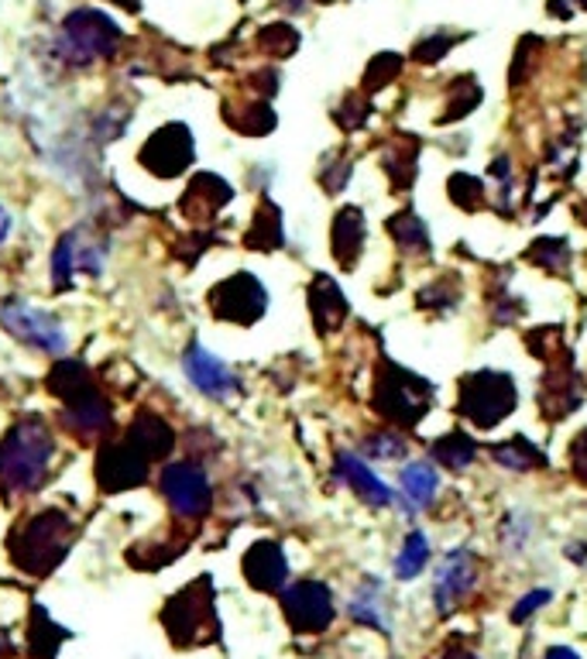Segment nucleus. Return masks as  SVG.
Here are the masks:
<instances>
[{
	"mask_svg": "<svg viewBox=\"0 0 587 659\" xmlns=\"http://www.w3.org/2000/svg\"><path fill=\"white\" fill-rule=\"evenodd\" d=\"M55 444L46 420L28 415L8 430V436L0 439V488L8 495H28L35 492L49 471V457Z\"/></svg>",
	"mask_w": 587,
	"mask_h": 659,
	"instance_id": "f257e3e1",
	"label": "nucleus"
},
{
	"mask_svg": "<svg viewBox=\"0 0 587 659\" xmlns=\"http://www.w3.org/2000/svg\"><path fill=\"white\" fill-rule=\"evenodd\" d=\"M49 391H55L65 406V423L76 433H100L111 426V406L97 391L90 371L83 361L65 358L52 368L49 375Z\"/></svg>",
	"mask_w": 587,
	"mask_h": 659,
	"instance_id": "f03ea898",
	"label": "nucleus"
},
{
	"mask_svg": "<svg viewBox=\"0 0 587 659\" xmlns=\"http://www.w3.org/2000/svg\"><path fill=\"white\" fill-rule=\"evenodd\" d=\"M519 402L515 382L505 371H474L461 382V391H457V412L471 420L477 430H491L512 415Z\"/></svg>",
	"mask_w": 587,
	"mask_h": 659,
	"instance_id": "7ed1b4c3",
	"label": "nucleus"
},
{
	"mask_svg": "<svg viewBox=\"0 0 587 659\" xmlns=\"http://www.w3.org/2000/svg\"><path fill=\"white\" fill-rule=\"evenodd\" d=\"M433 402V385L420 375H412L405 368L396 364H382L378 378H375V409L385 415V420L399 423V426H412L420 423L426 409Z\"/></svg>",
	"mask_w": 587,
	"mask_h": 659,
	"instance_id": "20e7f679",
	"label": "nucleus"
},
{
	"mask_svg": "<svg viewBox=\"0 0 587 659\" xmlns=\"http://www.w3.org/2000/svg\"><path fill=\"white\" fill-rule=\"evenodd\" d=\"M65 543H70V519L49 509L25 522V530L14 543V563L28 574H49L65 557Z\"/></svg>",
	"mask_w": 587,
	"mask_h": 659,
	"instance_id": "39448f33",
	"label": "nucleus"
},
{
	"mask_svg": "<svg viewBox=\"0 0 587 659\" xmlns=\"http://www.w3.org/2000/svg\"><path fill=\"white\" fill-rule=\"evenodd\" d=\"M117 41H121L117 25L93 8H83V11L70 14L62 25V52L73 62H93L103 55H114Z\"/></svg>",
	"mask_w": 587,
	"mask_h": 659,
	"instance_id": "423d86ee",
	"label": "nucleus"
},
{
	"mask_svg": "<svg viewBox=\"0 0 587 659\" xmlns=\"http://www.w3.org/2000/svg\"><path fill=\"white\" fill-rule=\"evenodd\" d=\"M0 323H4L11 337H17L21 344H28L35 350H46V355H62V350L70 347L62 323L25 299H8L0 306Z\"/></svg>",
	"mask_w": 587,
	"mask_h": 659,
	"instance_id": "0eeeda50",
	"label": "nucleus"
},
{
	"mask_svg": "<svg viewBox=\"0 0 587 659\" xmlns=\"http://www.w3.org/2000/svg\"><path fill=\"white\" fill-rule=\"evenodd\" d=\"M210 310H213L216 320H224V323L251 326V323H258L261 316H265L268 293L251 272H237V275L224 278L210 293Z\"/></svg>",
	"mask_w": 587,
	"mask_h": 659,
	"instance_id": "6e6552de",
	"label": "nucleus"
},
{
	"mask_svg": "<svg viewBox=\"0 0 587 659\" xmlns=\"http://www.w3.org/2000/svg\"><path fill=\"white\" fill-rule=\"evenodd\" d=\"M159 488H162L165 501L172 505V512L183 519H203L213 505V488H210L207 471L200 464H189V460L162 468Z\"/></svg>",
	"mask_w": 587,
	"mask_h": 659,
	"instance_id": "1a4fd4ad",
	"label": "nucleus"
},
{
	"mask_svg": "<svg viewBox=\"0 0 587 659\" xmlns=\"http://www.w3.org/2000/svg\"><path fill=\"white\" fill-rule=\"evenodd\" d=\"M192 159H196V141L186 124L159 127L138 151V162L151 175H159V179H176V175H183L192 165Z\"/></svg>",
	"mask_w": 587,
	"mask_h": 659,
	"instance_id": "9d476101",
	"label": "nucleus"
},
{
	"mask_svg": "<svg viewBox=\"0 0 587 659\" xmlns=\"http://www.w3.org/2000/svg\"><path fill=\"white\" fill-rule=\"evenodd\" d=\"M103 258H107V248H103V240L93 231H79V227L65 231L59 237L55 251H52V282H55V289H65L70 278H76L79 272L100 275Z\"/></svg>",
	"mask_w": 587,
	"mask_h": 659,
	"instance_id": "9b49d317",
	"label": "nucleus"
},
{
	"mask_svg": "<svg viewBox=\"0 0 587 659\" xmlns=\"http://www.w3.org/2000/svg\"><path fill=\"white\" fill-rule=\"evenodd\" d=\"M213 622V590L210 581H196L192 587H186L183 595H176L165 608V625L168 635L176 646H189V643H200V635L207 625Z\"/></svg>",
	"mask_w": 587,
	"mask_h": 659,
	"instance_id": "f8f14e48",
	"label": "nucleus"
},
{
	"mask_svg": "<svg viewBox=\"0 0 587 659\" xmlns=\"http://www.w3.org/2000/svg\"><path fill=\"white\" fill-rule=\"evenodd\" d=\"M282 611L296 632H323L334 622L330 587L320 581H299L282 590Z\"/></svg>",
	"mask_w": 587,
	"mask_h": 659,
	"instance_id": "ddd939ff",
	"label": "nucleus"
},
{
	"mask_svg": "<svg viewBox=\"0 0 587 659\" xmlns=\"http://www.w3.org/2000/svg\"><path fill=\"white\" fill-rule=\"evenodd\" d=\"M148 464L151 460L141 457L135 447L127 444H107L97 453V485L103 492H127L148 481Z\"/></svg>",
	"mask_w": 587,
	"mask_h": 659,
	"instance_id": "4468645a",
	"label": "nucleus"
},
{
	"mask_svg": "<svg viewBox=\"0 0 587 659\" xmlns=\"http://www.w3.org/2000/svg\"><path fill=\"white\" fill-rule=\"evenodd\" d=\"M183 371L186 378L196 391H203L207 399H227V395L237 391V378L234 371L216 358L210 355V350L203 344H189L186 355H183Z\"/></svg>",
	"mask_w": 587,
	"mask_h": 659,
	"instance_id": "2eb2a0df",
	"label": "nucleus"
},
{
	"mask_svg": "<svg viewBox=\"0 0 587 659\" xmlns=\"http://www.w3.org/2000/svg\"><path fill=\"white\" fill-rule=\"evenodd\" d=\"M477 584V563L467 554L464 546L450 549L444 557V563L437 567V581H433V598H437V608L447 614L457 608V601L467 598Z\"/></svg>",
	"mask_w": 587,
	"mask_h": 659,
	"instance_id": "dca6fc26",
	"label": "nucleus"
},
{
	"mask_svg": "<svg viewBox=\"0 0 587 659\" xmlns=\"http://www.w3.org/2000/svg\"><path fill=\"white\" fill-rule=\"evenodd\" d=\"M245 577L258 590H282L289 581V563L278 543H254L245 554Z\"/></svg>",
	"mask_w": 587,
	"mask_h": 659,
	"instance_id": "f3484780",
	"label": "nucleus"
},
{
	"mask_svg": "<svg viewBox=\"0 0 587 659\" xmlns=\"http://www.w3.org/2000/svg\"><path fill=\"white\" fill-rule=\"evenodd\" d=\"M127 444L148 460H162L176 447V433L155 412H138L135 423L127 426Z\"/></svg>",
	"mask_w": 587,
	"mask_h": 659,
	"instance_id": "a211bd4d",
	"label": "nucleus"
},
{
	"mask_svg": "<svg viewBox=\"0 0 587 659\" xmlns=\"http://www.w3.org/2000/svg\"><path fill=\"white\" fill-rule=\"evenodd\" d=\"M337 477L344 481L347 488H354L367 505H391V501H396V495H391V488L385 485V481L354 453H337Z\"/></svg>",
	"mask_w": 587,
	"mask_h": 659,
	"instance_id": "6ab92c4d",
	"label": "nucleus"
},
{
	"mask_svg": "<svg viewBox=\"0 0 587 659\" xmlns=\"http://www.w3.org/2000/svg\"><path fill=\"white\" fill-rule=\"evenodd\" d=\"M310 313L320 326V334H334L347 316V299L340 285L330 275H316L310 285Z\"/></svg>",
	"mask_w": 587,
	"mask_h": 659,
	"instance_id": "aec40b11",
	"label": "nucleus"
},
{
	"mask_svg": "<svg viewBox=\"0 0 587 659\" xmlns=\"http://www.w3.org/2000/svg\"><path fill=\"white\" fill-rule=\"evenodd\" d=\"M230 196H234V189L224 179H216V175H210V172H200L189 183L186 196H183V210L189 216L207 220V216H213L216 210H221L224 203H230Z\"/></svg>",
	"mask_w": 587,
	"mask_h": 659,
	"instance_id": "412c9836",
	"label": "nucleus"
},
{
	"mask_svg": "<svg viewBox=\"0 0 587 659\" xmlns=\"http://www.w3.org/2000/svg\"><path fill=\"white\" fill-rule=\"evenodd\" d=\"M361 245H364V220H361V210L358 207H347L337 213L334 220V254L344 269H351L358 254H361Z\"/></svg>",
	"mask_w": 587,
	"mask_h": 659,
	"instance_id": "4be33fe9",
	"label": "nucleus"
},
{
	"mask_svg": "<svg viewBox=\"0 0 587 659\" xmlns=\"http://www.w3.org/2000/svg\"><path fill=\"white\" fill-rule=\"evenodd\" d=\"M433 498H437V471H433L429 464H409L402 468V495L399 501L405 505V509L412 512H423L433 505Z\"/></svg>",
	"mask_w": 587,
	"mask_h": 659,
	"instance_id": "5701e85b",
	"label": "nucleus"
},
{
	"mask_svg": "<svg viewBox=\"0 0 587 659\" xmlns=\"http://www.w3.org/2000/svg\"><path fill=\"white\" fill-rule=\"evenodd\" d=\"M278 207L275 203H261L258 213H254V227L248 231V248L254 251H275L282 245V220H278Z\"/></svg>",
	"mask_w": 587,
	"mask_h": 659,
	"instance_id": "b1692460",
	"label": "nucleus"
},
{
	"mask_svg": "<svg viewBox=\"0 0 587 659\" xmlns=\"http://www.w3.org/2000/svg\"><path fill=\"white\" fill-rule=\"evenodd\" d=\"M491 457L502 468H509V471H533V468L547 464V460H542V453L529 444L526 436H512V439H505V444L491 447Z\"/></svg>",
	"mask_w": 587,
	"mask_h": 659,
	"instance_id": "393cba45",
	"label": "nucleus"
},
{
	"mask_svg": "<svg viewBox=\"0 0 587 659\" xmlns=\"http://www.w3.org/2000/svg\"><path fill=\"white\" fill-rule=\"evenodd\" d=\"M388 234L396 237V245L399 248H405V251H429V234H426V224L423 220L412 213V210H405V213H396L388 220Z\"/></svg>",
	"mask_w": 587,
	"mask_h": 659,
	"instance_id": "a878e982",
	"label": "nucleus"
},
{
	"mask_svg": "<svg viewBox=\"0 0 587 659\" xmlns=\"http://www.w3.org/2000/svg\"><path fill=\"white\" fill-rule=\"evenodd\" d=\"M426 560H429V539H426L420 530H412V533L405 536L402 549H399V557H396V577H399V581L420 577L423 567H426Z\"/></svg>",
	"mask_w": 587,
	"mask_h": 659,
	"instance_id": "bb28decb",
	"label": "nucleus"
},
{
	"mask_svg": "<svg viewBox=\"0 0 587 659\" xmlns=\"http://www.w3.org/2000/svg\"><path fill=\"white\" fill-rule=\"evenodd\" d=\"M477 447L474 439H467L464 433H450V436H440L437 447H433V460H440L444 468H453V471H464L471 468Z\"/></svg>",
	"mask_w": 587,
	"mask_h": 659,
	"instance_id": "cd10ccee",
	"label": "nucleus"
},
{
	"mask_svg": "<svg viewBox=\"0 0 587 659\" xmlns=\"http://www.w3.org/2000/svg\"><path fill=\"white\" fill-rule=\"evenodd\" d=\"M378 608H382V584H378V581H364L361 590L351 598V608H347V611H351L358 622L385 632V619H382Z\"/></svg>",
	"mask_w": 587,
	"mask_h": 659,
	"instance_id": "c85d7f7f",
	"label": "nucleus"
},
{
	"mask_svg": "<svg viewBox=\"0 0 587 659\" xmlns=\"http://www.w3.org/2000/svg\"><path fill=\"white\" fill-rule=\"evenodd\" d=\"M526 258L533 261V265H539V269L560 272V269H567L571 248H567V240H560V237H542V240H536V245L529 248Z\"/></svg>",
	"mask_w": 587,
	"mask_h": 659,
	"instance_id": "c756f323",
	"label": "nucleus"
},
{
	"mask_svg": "<svg viewBox=\"0 0 587 659\" xmlns=\"http://www.w3.org/2000/svg\"><path fill=\"white\" fill-rule=\"evenodd\" d=\"M364 450L372 453V457H385V460H396V457H402L405 453V444L399 436H391V433H378V436H367V444H364Z\"/></svg>",
	"mask_w": 587,
	"mask_h": 659,
	"instance_id": "7c9ffc66",
	"label": "nucleus"
},
{
	"mask_svg": "<svg viewBox=\"0 0 587 659\" xmlns=\"http://www.w3.org/2000/svg\"><path fill=\"white\" fill-rule=\"evenodd\" d=\"M391 73H399V59H396V55H382V59L372 65V70L364 73V86L372 83L375 90H378V86H385V83L391 79Z\"/></svg>",
	"mask_w": 587,
	"mask_h": 659,
	"instance_id": "2f4dec72",
	"label": "nucleus"
},
{
	"mask_svg": "<svg viewBox=\"0 0 587 659\" xmlns=\"http://www.w3.org/2000/svg\"><path fill=\"white\" fill-rule=\"evenodd\" d=\"M550 598H553L550 590H533V595H526V598H522V601H519V608L512 611V622H526L529 614H533V611H539V608L547 605Z\"/></svg>",
	"mask_w": 587,
	"mask_h": 659,
	"instance_id": "473e14b6",
	"label": "nucleus"
},
{
	"mask_svg": "<svg viewBox=\"0 0 587 659\" xmlns=\"http://www.w3.org/2000/svg\"><path fill=\"white\" fill-rule=\"evenodd\" d=\"M571 464H574V474H577L580 481H587V430L574 439V447H571Z\"/></svg>",
	"mask_w": 587,
	"mask_h": 659,
	"instance_id": "72a5a7b5",
	"label": "nucleus"
},
{
	"mask_svg": "<svg viewBox=\"0 0 587 659\" xmlns=\"http://www.w3.org/2000/svg\"><path fill=\"white\" fill-rule=\"evenodd\" d=\"M547 659H580L574 649H567V646H553L550 652H547Z\"/></svg>",
	"mask_w": 587,
	"mask_h": 659,
	"instance_id": "f704fd0d",
	"label": "nucleus"
},
{
	"mask_svg": "<svg viewBox=\"0 0 587 659\" xmlns=\"http://www.w3.org/2000/svg\"><path fill=\"white\" fill-rule=\"evenodd\" d=\"M11 234V213L0 207V245H4V237Z\"/></svg>",
	"mask_w": 587,
	"mask_h": 659,
	"instance_id": "c9c22d12",
	"label": "nucleus"
},
{
	"mask_svg": "<svg viewBox=\"0 0 587 659\" xmlns=\"http://www.w3.org/2000/svg\"><path fill=\"white\" fill-rule=\"evenodd\" d=\"M444 659H482V656H477V652H464V649H450Z\"/></svg>",
	"mask_w": 587,
	"mask_h": 659,
	"instance_id": "e433bc0d",
	"label": "nucleus"
},
{
	"mask_svg": "<svg viewBox=\"0 0 587 659\" xmlns=\"http://www.w3.org/2000/svg\"><path fill=\"white\" fill-rule=\"evenodd\" d=\"M117 4H124V8H138V0H117Z\"/></svg>",
	"mask_w": 587,
	"mask_h": 659,
	"instance_id": "4c0bfd02",
	"label": "nucleus"
},
{
	"mask_svg": "<svg viewBox=\"0 0 587 659\" xmlns=\"http://www.w3.org/2000/svg\"><path fill=\"white\" fill-rule=\"evenodd\" d=\"M0 649H8V635L4 632H0Z\"/></svg>",
	"mask_w": 587,
	"mask_h": 659,
	"instance_id": "58836bf2",
	"label": "nucleus"
},
{
	"mask_svg": "<svg viewBox=\"0 0 587 659\" xmlns=\"http://www.w3.org/2000/svg\"><path fill=\"white\" fill-rule=\"evenodd\" d=\"M584 224H587V220H584Z\"/></svg>",
	"mask_w": 587,
	"mask_h": 659,
	"instance_id": "ea45409f",
	"label": "nucleus"
}]
</instances>
